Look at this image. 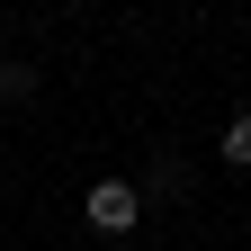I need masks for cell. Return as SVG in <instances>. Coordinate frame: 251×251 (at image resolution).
<instances>
[{
	"mask_svg": "<svg viewBox=\"0 0 251 251\" xmlns=\"http://www.w3.org/2000/svg\"><path fill=\"white\" fill-rule=\"evenodd\" d=\"M81 215H90V233H135V225H144V188H135V179H99Z\"/></svg>",
	"mask_w": 251,
	"mask_h": 251,
	"instance_id": "obj_1",
	"label": "cell"
},
{
	"mask_svg": "<svg viewBox=\"0 0 251 251\" xmlns=\"http://www.w3.org/2000/svg\"><path fill=\"white\" fill-rule=\"evenodd\" d=\"M215 152H225L233 171H251V117H233V126H225V144H215Z\"/></svg>",
	"mask_w": 251,
	"mask_h": 251,
	"instance_id": "obj_2",
	"label": "cell"
},
{
	"mask_svg": "<svg viewBox=\"0 0 251 251\" xmlns=\"http://www.w3.org/2000/svg\"><path fill=\"white\" fill-rule=\"evenodd\" d=\"M0 99H36V63H0Z\"/></svg>",
	"mask_w": 251,
	"mask_h": 251,
	"instance_id": "obj_3",
	"label": "cell"
}]
</instances>
